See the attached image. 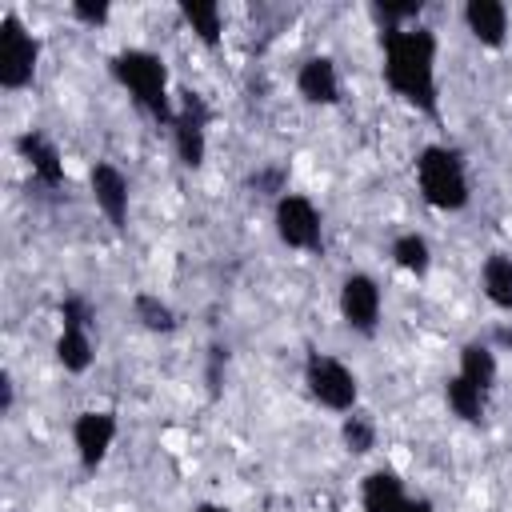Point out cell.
<instances>
[{
  "instance_id": "23",
  "label": "cell",
  "mask_w": 512,
  "mask_h": 512,
  "mask_svg": "<svg viewBox=\"0 0 512 512\" xmlns=\"http://www.w3.org/2000/svg\"><path fill=\"white\" fill-rule=\"evenodd\" d=\"M420 12H424V4H420V0H408V4H372V16L384 24V32H396V28H412V24H420Z\"/></svg>"
},
{
  "instance_id": "10",
  "label": "cell",
  "mask_w": 512,
  "mask_h": 512,
  "mask_svg": "<svg viewBox=\"0 0 512 512\" xmlns=\"http://www.w3.org/2000/svg\"><path fill=\"white\" fill-rule=\"evenodd\" d=\"M88 184H92V200L104 212V220L112 228H124L128 224V180H124V172L116 164L100 160V164H92Z\"/></svg>"
},
{
  "instance_id": "12",
  "label": "cell",
  "mask_w": 512,
  "mask_h": 512,
  "mask_svg": "<svg viewBox=\"0 0 512 512\" xmlns=\"http://www.w3.org/2000/svg\"><path fill=\"white\" fill-rule=\"evenodd\" d=\"M464 24H468L472 40L484 48H504V40H508V8L500 0H468Z\"/></svg>"
},
{
  "instance_id": "17",
  "label": "cell",
  "mask_w": 512,
  "mask_h": 512,
  "mask_svg": "<svg viewBox=\"0 0 512 512\" xmlns=\"http://www.w3.org/2000/svg\"><path fill=\"white\" fill-rule=\"evenodd\" d=\"M444 400H448L452 416H460L464 424H480L484 420V388L468 384L464 376H448L444 380Z\"/></svg>"
},
{
  "instance_id": "4",
  "label": "cell",
  "mask_w": 512,
  "mask_h": 512,
  "mask_svg": "<svg viewBox=\"0 0 512 512\" xmlns=\"http://www.w3.org/2000/svg\"><path fill=\"white\" fill-rule=\"evenodd\" d=\"M36 64H40V40L24 28V20L16 12L0 16V88L20 92L36 80Z\"/></svg>"
},
{
  "instance_id": "24",
  "label": "cell",
  "mask_w": 512,
  "mask_h": 512,
  "mask_svg": "<svg viewBox=\"0 0 512 512\" xmlns=\"http://www.w3.org/2000/svg\"><path fill=\"white\" fill-rule=\"evenodd\" d=\"M284 184H288V168H260V172H252V180H248V188L252 192H260V196H284Z\"/></svg>"
},
{
  "instance_id": "19",
  "label": "cell",
  "mask_w": 512,
  "mask_h": 512,
  "mask_svg": "<svg viewBox=\"0 0 512 512\" xmlns=\"http://www.w3.org/2000/svg\"><path fill=\"white\" fill-rule=\"evenodd\" d=\"M180 16L192 24V32H196L208 48H216V44H220V32H224L220 4H212V0H184V4H180Z\"/></svg>"
},
{
  "instance_id": "20",
  "label": "cell",
  "mask_w": 512,
  "mask_h": 512,
  "mask_svg": "<svg viewBox=\"0 0 512 512\" xmlns=\"http://www.w3.org/2000/svg\"><path fill=\"white\" fill-rule=\"evenodd\" d=\"M56 360H60L64 372H88V364H92V336L84 328H60Z\"/></svg>"
},
{
  "instance_id": "15",
  "label": "cell",
  "mask_w": 512,
  "mask_h": 512,
  "mask_svg": "<svg viewBox=\"0 0 512 512\" xmlns=\"http://www.w3.org/2000/svg\"><path fill=\"white\" fill-rule=\"evenodd\" d=\"M480 284H484V296L500 308V312H512V256L504 252H492L480 268Z\"/></svg>"
},
{
  "instance_id": "14",
  "label": "cell",
  "mask_w": 512,
  "mask_h": 512,
  "mask_svg": "<svg viewBox=\"0 0 512 512\" xmlns=\"http://www.w3.org/2000/svg\"><path fill=\"white\" fill-rule=\"evenodd\" d=\"M16 148H20V156L28 160L32 176H36L40 184H48V188H60V184H64V160H60V152H56V144H52L48 136L24 132V136L16 140Z\"/></svg>"
},
{
  "instance_id": "2",
  "label": "cell",
  "mask_w": 512,
  "mask_h": 512,
  "mask_svg": "<svg viewBox=\"0 0 512 512\" xmlns=\"http://www.w3.org/2000/svg\"><path fill=\"white\" fill-rule=\"evenodd\" d=\"M108 68H112V76L128 88V96L144 112H152L160 124L172 128L176 108H172V96H168V64L156 52H148V48H120L108 60Z\"/></svg>"
},
{
  "instance_id": "28",
  "label": "cell",
  "mask_w": 512,
  "mask_h": 512,
  "mask_svg": "<svg viewBox=\"0 0 512 512\" xmlns=\"http://www.w3.org/2000/svg\"><path fill=\"white\" fill-rule=\"evenodd\" d=\"M404 512H436V508H432V500H424V496H416V500L408 496V504H404Z\"/></svg>"
},
{
  "instance_id": "26",
  "label": "cell",
  "mask_w": 512,
  "mask_h": 512,
  "mask_svg": "<svg viewBox=\"0 0 512 512\" xmlns=\"http://www.w3.org/2000/svg\"><path fill=\"white\" fill-rule=\"evenodd\" d=\"M72 16H76V20H84V24H92V28H100V24H108L112 8H108V4H88V0H76V4H72Z\"/></svg>"
},
{
  "instance_id": "13",
  "label": "cell",
  "mask_w": 512,
  "mask_h": 512,
  "mask_svg": "<svg viewBox=\"0 0 512 512\" xmlns=\"http://www.w3.org/2000/svg\"><path fill=\"white\" fill-rule=\"evenodd\" d=\"M404 504H408V492L392 468H376L364 476V484H360V508L364 512H404Z\"/></svg>"
},
{
  "instance_id": "3",
  "label": "cell",
  "mask_w": 512,
  "mask_h": 512,
  "mask_svg": "<svg viewBox=\"0 0 512 512\" xmlns=\"http://www.w3.org/2000/svg\"><path fill=\"white\" fill-rule=\"evenodd\" d=\"M416 184H420V196L432 208H440V212H460L468 204V196H472L460 152L444 148V144L420 148V156H416Z\"/></svg>"
},
{
  "instance_id": "1",
  "label": "cell",
  "mask_w": 512,
  "mask_h": 512,
  "mask_svg": "<svg viewBox=\"0 0 512 512\" xmlns=\"http://www.w3.org/2000/svg\"><path fill=\"white\" fill-rule=\"evenodd\" d=\"M384 84L420 112H436V32L424 24L380 32Z\"/></svg>"
},
{
  "instance_id": "6",
  "label": "cell",
  "mask_w": 512,
  "mask_h": 512,
  "mask_svg": "<svg viewBox=\"0 0 512 512\" xmlns=\"http://www.w3.org/2000/svg\"><path fill=\"white\" fill-rule=\"evenodd\" d=\"M176 96H180V108H176V120H172V148H176L180 164L200 168L204 164V152H208V132L204 128H208L212 112H208L204 96L192 92V88H184Z\"/></svg>"
},
{
  "instance_id": "22",
  "label": "cell",
  "mask_w": 512,
  "mask_h": 512,
  "mask_svg": "<svg viewBox=\"0 0 512 512\" xmlns=\"http://www.w3.org/2000/svg\"><path fill=\"white\" fill-rule=\"evenodd\" d=\"M340 440H344V448H348L352 456H364V452H372V448H376V420H372L368 412H360V408L344 412V424H340Z\"/></svg>"
},
{
  "instance_id": "8",
  "label": "cell",
  "mask_w": 512,
  "mask_h": 512,
  "mask_svg": "<svg viewBox=\"0 0 512 512\" xmlns=\"http://www.w3.org/2000/svg\"><path fill=\"white\" fill-rule=\"evenodd\" d=\"M340 316L360 336L376 332V324H380V284L368 272H352L340 284Z\"/></svg>"
},
{
  "instance_id": "21",
  "label": "cell",
  "mask_w": 512,
  "mask_h": 512,
  "mask_svg": "<svg viewBox=\"0 0 512 512\" xmlns=\"http://www.w3.org/2000/svg\"><path fill=\"white\" fill-rule=\"evenodd\" d=\"M132 316L148 332H176V312L156 296V292H136L132 296Z\"/></svg>"
},
{
  "instance_id": "9",
  "label": "cell",
  "mask_w": 512,
  "mask_h": 512,
  "mask_svg": "<svg viewBox=\"0 0 512 512\" xmlns=\"http://www.w3.org/2000/svg\"><path fill=\"white\" fill-rule=\"evenodd\" d=\"M120 424H116V412H104V408H92V412H80L76 424H72V444H76V456L80 464L92 472L104 464L112 440H116Z\"/></svg>"
},
{
  "instance_id": "29",
  "label": "cell",
  "mask_w": 512,
  "mask_h": 512,
  "mask_svg": "<svg viewBox=\"0 0 512 512\" xmlns=\"http://www.w3.org/2000/svg\"><path fill=\"white\" fill-rule=\"evenodd\" d=\"M196 512H232L228 504H212V500H204V504H196Z\"/></svg>"
},
{
  "instance_id": "18",
  "label": "cell",
  "mask_w": 512,
  "mask_h": 512,
  "mask_svg": "<svg viewBox=\"0 0 512 512\" xmlns=\"http://www.w3.org/2000/svg\"><path fill=\"white\" fill-rule=\"evenodd\" d=\"M388 252H392V264L412 272V276H428V268H432V248L420 232H400Z\"/></svg>"
},
{
  "instance_id": "7",
  "label": "cell",
  "mask_w": 512,
  "mask_h": 512,
  "mask_svg": "<svg viewBox=\"0 0 512 512\" xmlns=\"http://www.w3.org/2000/svg\"><path fill=\"white\" fill-rule=\"evenodd\" d=\"M276 236L288 244V248H300V252H320L324 244V224H320V208L300 196V192H284L276 200Z\"/></svg>"
},
{
  "instance_id": "5",
  "label": "cell",
  "mask_w": 512,
  "mask_h": 512,
  "mask_svg": "<svg viewBox=\"0 0 512 512\" xmlns=\"http://www.w3.org/2000/svg\"><path fill=\"white\" fill-rule=\"evenodd\" d=\"M304 384H308L312 400L324 404L328 412H352L356 400H360V380H356V372H352L344 360L328 356V352H312V356L304 360Z\"/></svg>"
},
{
  "instance_id": "11",
  "label": "cell",
  "mask_w": 512,
  "mask_h": 512,
  "mask_svg": "<svg viewBox=\"0 0 512 512\" xmlns=\"http://www.w3.org/2000/svg\"><path fill=\"white\" fill-rule=\"evenodd\" d=\"M296 92L308 104H336L340 100V72L332 56H308L296 72Z\"/></svg>"
},
{
  "instance_id": "16",
  "label": "cell",
  "mask_w": 512,
  "mask_h": 512,
  "mask_svg": "<svg viewBox=\"0 0 512 512\" xmlns=\"http://www.w3.org/2000/svg\"><path fill=\"white\" fill-rule=\"evenodd\" d=\"M456 376H464L468 384H476V388L488 392L496 384V352L488 344H480V340H468L460 348V372Z\"/></svg>"
},
{
  "instance_id": "27",
  "label": "cell",
  "mask_w": 512,
  "mask_h": 512,
  "mask_svg": "<svg viewBox=\"0 0 512 512\" xmlns=\"http://www.w3.org/2000/svg\"><path fill=\"white\" fill-rule=\"evenodd\" d=\"M12 404H16V384H12L8 372H0V416H8Z\"/></svg>"
},
{
  "instance_id": "25",
  "label": "cell",
  "mask_w": 512,
  "mask_h": 512,
  "mask_svg": "<svg viewBox=\"0 0 512 512\" xmlns=\"http://www.w3.org/2000/svg\"><path fill=\"white\" fill-rule=\"evenodd\" d=\"M92 324V304L84 296H64L60 300V328H84Z\"/></svg>"
}]
</instances>
